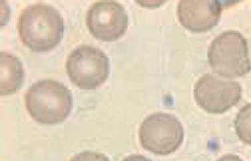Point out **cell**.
Instances as JSON below:
<instances>
[{
    "label": "cell",
    "instance_id": "cell-7",
    "mask_svg": "<svg viewBox=\"0 0 251 161\" xmlns=\"http://www.w3.org/2000/svg\"><path fill=\"white\" fill-rule=\"evenodd\" d=\"M86 24L92 35L103 42L120 39L128 28V16L118 2H96L87 11Z\"/></svg>",
    "mask_w": 251,
    "mask_h": 161
},
{
    "label": "cell",
    "instance_id": "cell-10",
    "mask_svg": "<svg viewBox=\"0 0 251 161\" xmlns=\"http://www.w3.org/2000/svg\"><path fill=\"white\" fill-rule=\"evenodd\" d=\"M234 126L239 139L251 145V103L239 111L234 120Z\"/></svg>",
    "mask_w": 251,
    "mask_h": 161
},
{
    "label": "cell",
    "instance_id": "cell-5",
    "mask_svg": "<svg viewBox=\"0 0 251 161\" xmlns=\"http://www.w3.org/2000/svg\"><path fill=\"white\" fill-rule=\"evenodd\" d=\"M66 70L71 81L78 88L94 90L108 79L109 60L100 49L82 46L69 55Z\"/></svg>",
    "mask_w": 251,
    "mask_h": 161
},
{
    "label": "cell",
    "instance_id": "cell-9",
    "mask_svg": "<svg viewBox=\"0 0 251 161\" xmlns=\"http://www.w3.org/2000/svg\"><path fill=\"white\" fill-rule=\"evenodd\" d=\"M24 79L22 62L16 56L8 52L1 53V96L13 94L21 88Z\"/></svg>",
    "mask_w": 251,
    "mask_h": 161
},
{
    "label": "cell",
    "instance_id": "cell-2",
    "mask_svg": "<svg viewBox=\"0 0 251 161\" xmlns=\"http://www.w3.org/2000/svg\"><path fill=\"white\" fill-rule=\"evenodd\" d=\"M25 105L29 115L36 122L52 125L64 121L73 108L70 90L56 80L34 83L26 92Z\"/></svg>",
    "mask_w": 251,
    "mask_h": 161
},
{
    "label": "cell",
    "instance_id": "cell-6",
    "mask_svg": "<svg viewBox=\"0 0 251 161\" xmlns=\"http://www.w3.org/2000/svg\"><path fill=\"white\" fill-rule=\"evenodd\" d=\"M242 93L238 82L222 79L211 73L201 76L194 90L197 104L211 114H222L230 110L240 102Z\"/></svg>",
    "mask_w": 251,
    "mask_h": 161
},
{
    "label": "cell",
    "instance_id": "cell-1",
    "mask_svg": "<svg viewBox=\"0 0 251 161\" xmlns=\"http://www.w3.org/2000/svg\"><path fill=\"white\" fill-rule=\"evenodd\" d=\"M20 40L36 53H45L59 46L64 34V19L53 6L31 4L20 14L17 24Z\"/></svg>",
    "mask_w": 251,
    "mask_h": 161
},
{
    "label": "cell",
    "instance_id": "cell-13",
    "mask_svg": "<svg viewBox=\"0 0 251 161\" xmlns=\"http://www.w3.org/2000/svg\"><path fill=\"white\" fill-rule=\"evenodd\" d=\"M217 161H243L238 156L234 155V154H228L223 156V158L219 159Z\"/></svg>",
    "mask_w": 251,
    "mask_h": 161
},
{
    "label": "cell",
    "instance_id": "cell-8",
    "mask_svg": "<svg viewBox=\"0 0 251 161\" xmlns=\"http://www.w3.org/2000/svg\"><path fill=\"white\" fill-rule=\"evenodd\" d=\"M223 10L217 1H180L177 8L181 25L192 32H207L218 24Z\"/></svg>",
    "mask_w": 251,
    "mask_h": 161
},
{
    "label": "cell",
    "instance_id": "cell-3",
    "mask_svg": "<svg viewBox=\"0 0 251 161\" xmlns=\"http://www.w3.org/2000/svg\"><path fill=\"white\" fill-rule=\"evenodd\" d=\"M208 64L214 73L224 78L243 77L251 71L247 40L241 33L226 31L210 44Z\"/></svg>",
    "mask_w": 251,
    "mask_h": 161
},
{
    "label": "cell",
    "instance_id": "cell-12",
    "mask_svg": "<svg viewBox=\"0 0 251 161\" xmlns=\"http://www.w3.org/2000/svg\"><path fill=\"white\" fill-rule=\"evenodd\" d=\"M122 161H151L149 160V158L145 157L142 155H139V154H133V155H131L127 156V157L126 158Z\"/></svg>",
    "mask_w": 251,
    "mask_h": 161
},
{
    "label": "cell",
    "instance_id": "cell-4",
    "mask_svg": "<svg viewBox=\"0 0 251 161\" xmlns=\"http://www.w3.org/2000/svg\"><path fill=\"white\" fill-rule=\"evenodd\" d=\"M182 124L172 114H151L141 123L139 138L143 148L156 155L166 156L180 148L184 140Z\"/></svg>",
    "mask_w": 251,
    "mask_h": 161
},
{
    "label": "cell",
    "instance_id": "cell-11",
    "mask_svg": "<svg viewBox=\"0 0 251 161\" xmlns=\"http://www.w3.org/2000/svg\"><path fill=\"white\" fill-rule=\"evenodd\" d=\"M70 161H110L104 154L94 151H84L74 156Z\"/></svg>",
    "mask_w": 251,
    "mask_h": 161
}]
</instances>
